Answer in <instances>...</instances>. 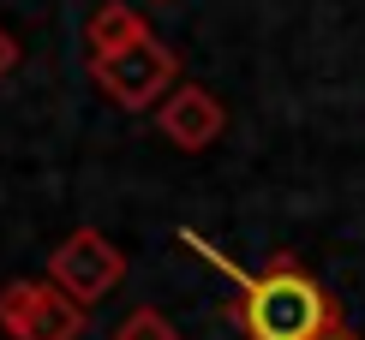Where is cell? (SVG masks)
Listing matches in <instances>:
<instances>
[{
    "mask_svg": "<svg viewBox=\"0 0 365 340\" xmlns=\"http://www.w3.org/2000/svg\"><path fill=\"white\" fill-rule=\"evenodd\" d=\"M12 66H19V36H12V30L0 24V78H6Z\"/></svg>",
    "mask_w": 365,
    "mask_h": 340,
    "instance_id": "8",
    "label": "cell"
},
{
    "mask_svg": "<svg viewBox=\"0 0 365 340\" xmlns=\"http://www.w3.org/2000/svg\"><path fill=\"white\" fill-rule=\"evenodd\" d=\"M0 329L12 340H78L84 304L66 299L54 281H6L0 287Z\"/></svg>",
    "mask_w": 365,
    "mask_h": 340,
    "instance_id": "3",
    "label": "cell"
},
{
    "mask_svg": "<svg viewBox=\"0 0 365 340\" xmlns=\"http://www.w3.org/2000/svg\"><path fill=\"white\" fill-rule=\"evenodd\" d=\"M324 340H354V334H347V329H336V334H324Z\"/></svg>",
    "mask_w": 365,
    "mask_h": 340,
    "instance_id": "9",
    "label": "cell"
},
{
    "mask_svg": "<svg viewBox=\"0 0 365 340\" xmlns=\"http://www.w3.org/2000/svg\"><path fill=\"white\" fill-rule=\"evenodd\" d=\"M48 281L78 304H96L126 281V257H120L114 239H102L96 227H78V233L60 239V251L48 257Z\"/></svg>",
    "mask_w": 365,
    "mask_h": 340,
    "instance_id": "4",
    "label": "cell"
},
{
    "mask_svg": "<svg viewBox=\"0 0 365 340\" xmlns=\"http://www.w3.org/2000/svg\"><path fill=\"white\" fill-rule=\"evenodd\" d=\"M114 340H180V329L156 311V304H138V311H126V317H120Z\"/></svg>",
    "mask_w": 365,
    "mask_h": 340,
    "instance_id": "7",
    "label": "cell"
},
{
    "mask_svg": "<svg viewBox=\"0 0 365 340\" xmlns=\"http://www.w3.org/2000/svg\"><path fill=\"white\" fill-rule=\"evenodd\" d=\"M90 72H96V84L108 90V96H114L120 107L144 114V107H162V102L174 96L180 60H174V48H168V42L144 36V42H132V48H120V54L90 60Z\"/></svg>",
    "mask_w": 365,
    "mask_h": 340,
    "instance_id": "2",
    "label": "cell"
},
{
    "mask_svg": "<svg viewBox=\"0 0 365 340\" xmlns=\"http://www.w3.org/2000/svg\"><path fill=\"white\" fill-rule=\"evenodd\" d=\"M156 126H162V137H168L174 149H210L222 137V126H227V114H222V102L210 96L204 84H174V96L156 107Z\"/></svg>",
    "mask_w": 365,
    "mask_h": 340,
    "instance_id": "5",
    "label": "cell"
},
{
    "mask_svg": "<svg viewBox=\"0 0 365 340\" xmlns=\"http://www.w3.org/2000/svg\"><path fill=\"white\" fill-rule=\"evenodd\" d=\"M144 36H150V24L126 6V0H102V6L90 12V60L120 54V48H132V42H144Z\"/></svg>",
    "mask_w": 365,
    "mask_h": 340,
    "instance_id": "6",
    "label": "cell"
},
{
    "mask_svg": "<svg viewBox=\"0 0 365 340\" xmlns=\"http://www.w3.org/2000/svg\"><path fill=\"white\" fill-rule=\"evenodd\" d=\"M234 317L246 322L252 340H324V334L341 329L329 292L317 287L294 257H276V262H269V269L240 292Z\"/></svg>",
    "mask_w": 365,
    "mask_h": 340,
    "instance_id": "1",
    "label": "cell"
}]
</instances>
